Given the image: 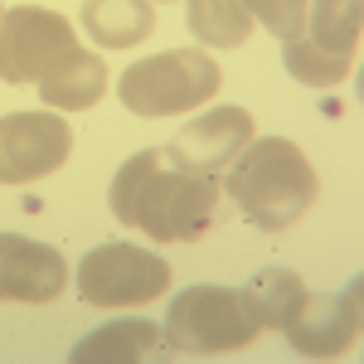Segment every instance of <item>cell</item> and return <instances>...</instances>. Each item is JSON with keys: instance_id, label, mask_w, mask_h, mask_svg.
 <instances>
[{"instance_id": "5bb4252c", "label": "cell", "mask_w": 364, "mask_h": 364, "mask_svg": "<svg viewBox=\"0 0 364 364\" xmlns=\"http://www.w3.org/2000/svg\"><path fill=\"white\" fill-rule=\"evenodd\" d=\"M83 29L102 49H132L151 39L156 29V5L151 0H87L83 5Z\"/></svg>"}, {"instance_id": "7c38bea8", "label": "cell", "mask_w": 364, "mask_h": 364, "mask_svg": "<svg viewBox=\"0 0 364 364\" xmlns=\"http://www.w3.org/2000/svg\"><path fill=\"white\" fill-rule=\"evenodd\" d=\"M360 29H364V0H306V25L291 39H301L311 54L331 58L340 68H355Z\"/></svg>"}, {"instance_id": "8fae6325", "label": "cell", "mask_w": 364, "mask_h": 364, "mask_svg": "<svg viewBox=\"0 0 364 364\" xmlns=\"http://www.w3.org/2000/svg\"><path fill=\"white\" fill-rule=\"evenodd\" d=\"M161 355H166V331L156 321H141V316L107 321L68 350L73 364H141V360H161Z\"/></svg>"}, {"instance_id": "30bf717a", "label": "cell", "mask_w": 364, "mask_h": 364, "mask_svg": "<svg viewBox=\"0 0 364 364\" xmlns=\"http://www.w3.org/2000/svg\"><path fill=\"white\" fill-rule=\"evenodd\" d=\"M63 287H68V262L58 257V248L20 233H0V301L44 306Z\"/></svg>"}, {"instance_id": "d6986e66", "label": "cell", "mask_w": 364, "mask_h": 364, "mask_svg": "<svg viewBox=\"0 0 364 364\" xmlns=\"http://www.w3.org/2000/svg\"><path fill=\"white\" fill-rule=\"evenodd\" d=\"M151 5H161V0H151Z\"/></svg>"}, {"instance_id": "ac0fdd59", "label": "cell", "mask_w": 364, "mask_h": 364, "mask_svg": "<svg viewBox=\"0 0 364 364\" xmlns=\"http://www.w3.org/2000/svg\"><path fill=\"white\" fill-rule=\"evenodd\" d=\"M161 166V151H136V156H132V161H127V166L117 170V180H112V214L117 219H122V224H127V209H132V195H136V185H141V175H146V170H156Z\"/></svg>"}, {"instance_id": "9c48e42d", "label": "cell", "mask_w": 364, "mask_h": 364, "mask_svg": "<svg viewBox=\"0 0 364 364\" xmlns=\"http://www.w3.org/2000/svg\"><path fill=\"white\" fill-rule=\"evenodd\" d=\"M252 141V117L243 107H214V112L185 122L175 136L166 141V156L170 170H185V175H224L238 151Z\"/></svg>"}, {"instance_id": "6da1fadb", "label": "cell", "mask_w": 364, "mask_h": 364, "mask_svg": "<svg viewBox=\"0 0 364 364\" xmlns=\"http://www.w3.org/2000/svg\"><path fill=\"white\" fill-rule=\"evenodd\" d=\"M224 175H228L233 204L262 233L291 228L316 204V195H321V180H316L311 161L301 156V146H291V141H282V136L248 141Z\"/></svg>"}, {"instance_id": "2e32d148", "label": "cell", "mask_w": 364, "mask_h": 364, "mask_svg": "<svg viewBox=\"0 0 364 364\" xmlns=\"http://www.w3.org/2000/svg\"><path fill=\"white\" fill-rule=\"evenodd\" d=\"M185 25L209 49H238L252 29V15L238 0H185Z\"/></svg>"}, {"instance_id": "9a60e30c", "label": "cell", "mask_w": 364, "mask_h": 364, "mask_svg": "<svg viewBox=\"0 0 364 364\" xmlns=\"http://www.w3.org/2000/svg\"><path fill=\"white\" fill-rule=\"evenodd\" d=\"M238 291H243L248 316L262 331H282V326L296 316V306L306 301V282L296 277V272H287V267H262V272L252 282H243Z\"/></svg>"}, {"instance_id": "3957f363", "label": "cell", "mask_w": 364, "mask_h": 364, "mask_svg": "<svg viewBox=\"0 0 364 364\" xmlns=\"http://www.w3.org/2000/svg\"><path fill=\"white\" fill-rule=\"evenodd\" d=\"M224 83L219 63L204 49H170L132 63L122 73V102L136 117H180L209 102Z\"/></svg>"}, {"instance_id": "5b68a950", "label": "cell", "mask_w": 364, "mask_h": 364, "mask_svg": "<svg viewBox=\"0 0 364 364\" xmlns=\"http://www.w3.org/2000/svg\"><path fill=\"white\" fill-rule=\"evenodd\" d=\"M170 287V267L166 257H156L151 248L136 243H102L78 262V291L83 301L107 311H127V306H146Z\"/></svg>"}, {"instance_id": "7a4b0ae2", "label": "cell", "mask_w": 364, "mask_h": 364, "mask_svg": "<svg viewBox=\"0 0 364 364\" xmlns=\"http://www.w3.org/2000/svg\"><path fill=\"white\" fill-rule=\"evenodd\" d=\"M161 331H166L170 355H190V360L238 355L262 336V326L243 306V291H233V287H190V291H180L170 301V316Z\"/></svg>"}, {"instance_id": "4fadbf2b", "label": "cell", "mask_w": 364, "mask_h": 364, "mask_svg": "<svg viewBox=\"0 0 364 364\" xmlns=\"http://www.w3.org/2000/svg\"><path fill=\"white\" fill-rule=\"evenodd\" d=\"M102 92H107V63L97 54H87V49H78V44L39 78V97L54 112H83Z\"/></svg>"}, {"instance_id": "ba28073f", "label": "cell", "mask_w": 364, "mask_h": 364, "mask_svg": "<svg viewBox=\"0 0 364 364\" xmlns=\"http://www.w3.org/2000/svg\"><path fill=\"white\" fill-rule=\"evenodd\" d=\"M364 282L355 277L345 291H326V296H311L296 306V316L282 326L287 340H291V350L301 355V360H336L345 355L355 340H360V326H364Z\"/></svg>"}, {"instance_id": "8992f818", "label": "cell", "mask_w": 364, "mask_h": 364, "mask_svg": "<svg viewBox=\"0 0 364 364\" xmlns=\"http://www.w3.org/2000/svg\"><path fill=\"white\" fill-rule=\"evenodd\" d=\"M78 39L58 10L15 5L0 15V78L5 83H39Z\"/></svg>"}, {"instance_id": "52a82bcc", "label": "cell", "mask_w": 364, "mask_h": 364, "mask_svg": "<svg viewBox=\"0 0 364 364\" xmlns=\"http://www.w3.org/2000/svg\"><path fill=\"white\" fill-rule=\"evenodd\" d=\"M73 151L68 122L54 112H5L0 117V185H29L54 175Z\"/></svg>"}, {"instance_id": "e0dca14e", "label": "cell", "mask_w": 364, "mask_h": 364, "mask_svg": "<svg viewBox=\"0 0 364 364\" xmlns=\"http://www.w3.org/2000/svg\"><path fill=\"white\" fill-rule=\"evenodd\" d=\"M238 5L248 10L252 20H262L277 39H291L306 25V0H238Z\"/></svg>"}, {"instance_id": "277c9868", "label": "cell", "mask_w": 364, "mask_h": 364, "mask_svg": "<svg viewBox=\"0 0 364 364\" xmlns=\"http://www.w3.org/2000/svg\"><path fill=\"white\" fill-rule=\"evenodd\" d=\"M219 190L209 175H185V170H146L132 195L127 224L151 233L156 243H195L214 224Z\"/></svg>"}]
</instances>
